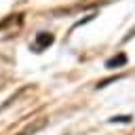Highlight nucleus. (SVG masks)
I'll return each mask as SVG.
<instances>
[{
  "mask_svg": "<svg viewBox=\"0 0 135 135\" xmlns=\"http://www.w3.org/2000/svg\"><path fill=\"white\" fill-rule=\"evenodd\" d=\"M53 42H55V36H53V34H49V32H40V34H36V38H34V42H32V49H34L36 53H40V51L49 49Z\"/></svg>",
  "mask_w": 135,
  "mask_h": 135,
  "instance_id": "nucleus-1",
  "label": "nucleus"
},
{
  "mask_svg": "<svg viewBox=\"0 0 135 135\" xmlns=\"http://www.w3.org/2000/svg\"><path fill=\"white\" fill-rule=\"evenodd\" d=\"M127 53H118V55H114V57H110L108 61H105V68L108 70H116V68H122V65H127Z\"/></svg>",
  "mask_w": 135,
  "mask_h": 135,
  "instance_id": "nucleus-2",
  "label": "nucleus"
},
{
  "mask_svg": "<svg viewBox=\"0 0 135 135\" xmlns=\"http://www.w3.org/2000/svg\"><path fill=\"white\" fill-rule=\"evenodd\" d=\"M44 124H46V118H38L34 124H27V127H25V129H23L19 135H34V133H38V131H40Z\"/></svg>",
  "mask_w": 135,
  "mask_h": 135,
  "instance_id": "nucleus-3",
  "label": "nucleus"
},
{
  "mask_svg": "<svg viewBox=\"0 0 135 135\" xmlns=\"http://www.w3.org/2000/svg\"><path fill=\"white\" fill-rule=\"evenodd\" d=\"M122 76H112V78H105V80H99L97 82V89H103V86H108L110 82H116V80H120Z\"/></svg>",
  "mask_w": 135,
  "mask_h": 135,
  "instance_id": "nucleus-4",
  "label": "nucleus"
},
{
  "mask_svg": "<svg viewBox=\"0 0 135 135\" xmlns=\"http://www.w3.org/2000/svg\"><path fill=\"white\" fill-rule=\"evenodd\" d=\"M133 120V116H114V118H110V122H131Z\"/></svg>",
  "mask_w": 135,
  "mask_h": 135,
  "instance_id": "nucleus-5",
  "label": "nucleus"
}]
</instances>
